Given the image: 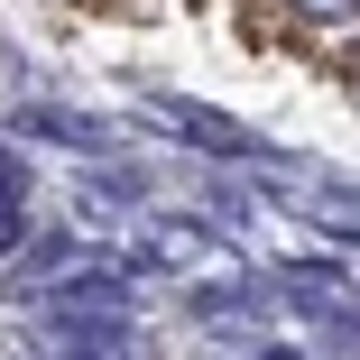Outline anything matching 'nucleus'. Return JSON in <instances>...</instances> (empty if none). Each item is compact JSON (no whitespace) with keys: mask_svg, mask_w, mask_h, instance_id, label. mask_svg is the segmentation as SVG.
Masks as SVG:
<instances>
[{"mask_svg":"<svg viewBox=\"0 0 360 360\" xmlns=\"http://www.w3.org/2000/svg\"><path fill=\"white\" fill-rule=\"evenodd\" d=\"M296 28H360V0H286Z\"/></svg>","mask_w":360,"mask_h":360,"instance_id":"f257e3e1","label":"nucleus"}]
</instances>
